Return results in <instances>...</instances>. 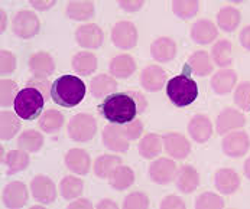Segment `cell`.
<instances>
[{"instance_id": "6da1fadb", "label": "cell", "mask_w": 250, "mask_h": 209, "mask_svg": "<svg viewBox=\"0 0 250 209\" xmlns=\"http://www.w3.org/2000/svg\"><path fill=\"white\" fill-rule=\"evenodd\" d=\"M147 105L141 93H114L99 105L102 115L111 124H126L135 120Z\"/></svg>"}, {"instance_id": "7a4b0ae2", "label": "cell", "mask_w": 250, "mask_h": 209, "mask_svg": "<svg viewBox=\"0 0 250 209\" xmlns=\"http://www.w3.org/2000/svg\"><path fill=\"white\" fill-rule=\"evenodd\" d=\"M84 95L85 84L74 75H62L52 82L51 98L61 107L72 108L83 101Z\"/></svg>"}, {"instance_id": "3957f363", "label": "cell", "mask_w": 250, "mask_h": 209, "mask_svg": "<svg viewBox=\"0 0 250 209\" xmlns=\"http://www.w3.org/2000/svg\"><path fill=\"white\" fill-rule=\"evenodd\" d=\"M191 67L189 64L184 65V72L174 76L167 84V94L172 104L177 107H187L192 104L198 97V85L191 78Z\"/></svg>"}, {"instance_id": "277c9868", "label": "cell", "mask_w": 250, "mask_h": 209, "mask_svg": "<svg viewBox=\"0 0 250 209\" xmlns=\"http://www.w3.org/2000/svg\"><path fill=\"white\" fill-rule=\"evenodd\" d=\"M45 104V97L41 91H38L34 87H25L21 90L16 95V100L13 103L15 113L22 120H35L41 115L42 108Z\"/></svg>"}, {"instance_id": "5b68a950", "label": "cell", "mask_w": 250, "mask_h": 209, "mask_svg": "<svg viewBox=\"0 0 250 209\" xmlns=\"http://www.w3.org/2000/svg\"><path fill=\"white\" fill-rule=\"evenodd\" d=\"M97 132V121L91 114L80 113L68 123V134L74 141L85 143L94 137Z\"/></svg>"}, {"instance_id": "8992f818", "label": "cell", "mask_w": 250, "mask_h": 209, "mask_svg": "<svg viewBox=\"0 0 250 209\" xmlns=\"http://www.w3.org/2000/svg\"><path fill=\"white\" fill-rule=\"evenodd\" d=\"M12 28L15 35L21 39H31L39 32L41 22L34 12L31 10H21L15 15Z\"/></svg>"}, {"instance_id": "52a82bcc", "label": "cell", "mask_w": 250, "mask_h": 209, "mask_svg": "<svg viewBox=\"0 0 250 209\" xmlns=\"http://www.w3.org/2000/svg\"><path fill=\"white\" fill-rule=\"evenodd\" d=\"M111 42L119 49H132L138 43V29L132 22L123 20L113 26Z\"/></svg>"}, {"instance_id": "ba28073f", "label": "cell", "mask_w": 250, "mask_h": 209, "mask_svg": "<svg viewBox=\"0 0 250 209\" xmlns=\"http://www.w3.org/2000/svg\"><path fill=\"white\" fill-rule=\"evenodd\" d=\"M31 192L36 202L52 204L57 199V188L54 182L43 174H38L31 182Z\"/></svg>"}, {"instance_id": "9c48e42d", "label": "cell", "mask_w": 250, "mask_h": 209, "mask_svg": "<svg viewBox=\"0 0 250 209\" xmlns=\"http://www.w3.org/2000/svg\"><path fill=\"white\" fill-rule=\"evenodd\" d=\"M223 152L230 157H242L248 153L250 139L246 132H233L223 139Z\"/></svg>"}, {"instance_id": "30bf717a", "label": "cell", "mask_w": 250, "mask_h": 209, "mask_svg": "<svg viewBox=\"0 0 250 209\" xmlns=\"http://www.w3.org/2000/svg\"><path fill=\"white\" fill-rule=\"evenodd\" d=\"M149 176L150 179L158 183V185H167L174 180L177 176V165L167 159V157H159L149 166Z\"/></svg>"}, {"instance_id": "8fae6325", "label": "cell", "mask_w": 250, "mask_h": 209, "mask_svg": "<svg viewBox=\"0 0 250 209\" xmlns=\"http://www.w3.org/2000/svg\"><path fill=\"white\" fill-rule=\"evenodd\" d=\"M245 123H246V118H245V115L239 110H236V108H226L217 117L215 129H217L218 134L224 136V134H227L229 132H231L234 129L243 127Z\"/></svg>"}, {"instance_id": "7c38bea8", "label": "cell", "mask_w": 250, "mask_h": 209, "mask_svg": "<svg viewBox=\"0 0 250 209\" xmlns=\"http://www.w3.org/2000/svg\"><path fill=\"white\" fill-rule=\"evenodd\" d=\"M3 204L10 209L22 208L28 202V189L22 182H10L1 192Z\"/></svg>"}, {"instance_id": "4fadbf2b", "label": "cell", "mask_w": 250, "mask_h": 209, "mask_svg": "<svg viewBox=\"0 0 250 209\" xmlns=\"http://www.w3.org/2000/svg\"><path fill=\"white\" fill-rule=\"evenodd\" d=\"M77 43L81 48H88V49H97L103 45V31L100 26L91 23V25H83L77 29L75 32Z\"/></svg>"}, {"instance_id": "5bb4252c", "label": "cell", "mask_w": 250, "mask_h": 209, "mask_svg": "<svg viewBox=\"0 0 250 209\" xmlns=\"http://www.w3.org/2000/svg\"><path fill=\"white\" fill-rule=\"evenodd\" d=\"M164 147L174 159H185L191 152V144L185 136L179 133H167L162 136Z\"/></svg>"}, {"instance_id": "9a60e30c", "label": "cell", "mask_w": 250, "mask_h": 209, "mask_svg": "<svg viewBox=\"0 0 250 209\" xmlns=\"http://www.w3.org/2000/svg\"><path fill=\"white\" fill-rule=\"evenodd\" d=\"M188 133L197 143H206L213 134V124L204 114H197L188 124Z\"/></svg>"}, {"instance_id": "2e32d148", "label": "cell", "mask_w": 250, "mask_h": 209, "mask_svg": "<svg viewBox=\"0 0 250 209\" xmlns=\"http://www.w3.org/2000/svg\"><path fill=\"white\" fill-rule=\"evenodd\" d=\"M150 55L158 62H169L177 55V45L171 38H158L150 45Z\"/></svg>"}, {"instance_id": "e0dca14e", "label": "cell", "mask_w": 250, "mask_h": 209, "mask_svg": "<svg viewBox=\"0 0 250 209\" xmlns=\"http://www.w3.org/2000/svg\"><path fill=\"white\" fill-rule=\"evenodd\" d=\"M103 143L104 146L113 150V152H120L125 153L129 149V140L123 134L120 126L117 124H108L103 130Z\"/></svg>"}, {"instance_id": "ac0fdd59", "label": "cell", "mask_w": 250, "mask_h": 209, "mask_svg": "<svg viewBox=\"0 0 250 209\" xmlns=\"http://www.w3.org/2000/svg\"><path fill=\"white\" fill-rule=\"evenodd\" d=\"M167 82V74L158 65H149L141 74V85L146 91H159Z\"/></svg>"}, {"instance_id": "d6986e66", "label": "cell", "mask_w": 250, "mask_h": 209, "mask_svg": "<svg viewBox=\"0 0 250 209\" xmlns=\"http://www.w3.org/2000/svg\"><path fill=\"white\" fill-rule=\"evenodd\" d=\"M214 185L218 192L224 195H231L240 186V176L233 169H220L215 172Z\"/></svg>"}, {"instance_id": "ffe728a7", "label": "cell", "mask_w": 250, "mask_h": 209, "mask_svg": "<svg viewBox=\"0 0 250 209\" xmlns=\"http://www.w3.org/2000/svg\"><path fill=\"white\" fill-rule=\"evenodd\" d=\"M29 68L36 78H46L55 71V62L48 52H36L29 58Z\"/></svg>"}, {"instance_id": "44dd1931", "label": "cell", "mask_w": 250, "mask_h": 209, "mask_svg": "<svg viewBox=\"0 0 250 209\" xmlns=\"http://www.w3.org/2000/svg\"><path fill=\"white\" fill-rule=\"evenodd\" d=\"M217 34L218 32H217L215 25L211 20H208V19H200L191 28V38H192V40L200 43V45L211 43L217 38Z\"/></svg>"}, {"instance_id": "7402d4cb", "label": "cell", "mask_w": 250, "mask_h": 209, "mask_svg": "<svg viewBox=\"0 0 250 209\" xmlns=\"http://www.w3.org/2000/svg\"><path fill=\"white\" fill-rule=\"evenodd\" d=\"M65 165L67 168L77 174H87L90 171V156L83 149H71L65 154Z\"/></svg>"}, {"instance_id": "603a6c76", "label": "cell", "mask_w": 250, "mask_h": 209, "mask_svg": "<svg viewBox=\"0 0 250 209\" xmlns=\"http://www.w3.org/2000/svg\"><path fill=\"white\" fill-rule=\"evenodd\" d=\"M177 188L182 193H192L200 185V174L192 166H182L177 173Z\"/></svg>"}, {"instance_id": "cb8c5ba5", "label": "cell", "mask_w": 250, "mask_h": 209, "mask_svg": "<svg viewBox=\"0 0 250 209\" xmlns=\"http://www.w3.org/2000/svg\"><path fill=\"white\" fill-rule=\"evenodd\" d=\"M237 82V75L231 70H221L215 72L211 78V88L214 90L215 94L224 95L229 94Z\"/></svg>"}, {"instance_id": "d4e9b609", "label": "cell", "mask_w": 250, "mask_h": 209, "mask_svg": "<svg viewBox=\"0 0 250 209\" xmlns=\"http://www.w3.org/2000/svg\"><path fill=\"white\" fill-rule=\"evenodd\" d=\"M116 88H117L116 79L106 74H100L94 76L90 82V91L96 98H102V97H107L110 94H114Z\"/></svg>"}, {"instance_id": "484cf974", "label": "cell", "mask_w": 250, "mask_h": 209, "mask_svg": "<svg viewBox=\"0 0 250 209\" xmlns=\"http://www.w3.org/2000/svg\"><path fill=\"white\" fill-rule=\"evenodd\" d=\"M135 70H136V62L127 54L117 55L110 62V72L116 78H129L135 72Z\"/></svg>"}, {"instance_id": "4316f807", "label": "cell", "mask_w": 250, "mask_h": 209, "mask_svg": "<svg viewBox=\"0 0 250 209\" xmlns=\"http://www.w3.org/2000/svg\"><path fill=\"white\" fill-rule=\"evenodd\" d=\"M240 20H242V15L233 6H227V7L220 9V12L217 15V25L224 32H233V31H236V28L239 26Z\"/></svg>"}, {"instance_id": "83f0119b", "label": "cell", "mask_w": 250, "mask_h": 209, "mask_svg": "<svg viewBox=\"0 0 250 209\" xmlns=\"http://www.w3.org/2000/svg\"><path fill=\"white\" fill-rule=\"evenodd\" d=\"M110 186L116 190H125L130 188L135 182V172L129 166H117L108 177Z\"/></svg>"}, {"instance_id": "f1b7e54d", "label": "cell", "mask_w": 250, "mask_h": 209, "mask_svg": "<svg viewBox=\"0 0 250 209\" xmlns=\"http://www.w3.org/2000/svg\"><path fill=\"white\" fill-rule=\"evenodd\" d=\"M72 68L77 71V74L83 76H88L97 70V58L88 51L78 52L72 58Z\"/></svg>"}, {"instance_id": "f546056e", "label": "cell", "mask_w": 250, "mask_h": 209, "mask_svg": "<svg viewBox=\"0 0 250 209\" xmlns=\"http://www.w3.org/2000/svg\"><path fill=\"white\" fill-rule=\"evenodd\" d=\"M192 72L198 76H207L213 72V62L206 51H197L189 57L188 61Z\"/></svg>"}, {"instance_id": "4dcf8cb0", "label": "cell", "mask_w": 250, "mask_h": 209, "mask_svg": "<svg viewBox=\"0 0 250 209\" xmlns=\"http://www.w3.org/2000/svg\"><path fill=\"white\" fill-rule=\"evenodd\" d=\"M122 165V159L114 154H103L96 159L94 162V173L100 179L110 177V174L114 172L117 166Z\"/></svg>"}, {"instance_id": "1f68e13d", "label": "cell", "mask_w": 250, "mask_h": 209, "mask_svg": "<svg viewBox=\"0 0 250 209\" xmlns=\"http://www.w3.org/2000/svg\"><path fill=\"white\" fill-rule=\"evenodd\" d=\"M41 129L48 134H55L64 126V115L58 110H48L39 118Z\"/></svg>"}, {"instance_id": "d6a6232c", "label": "cell", "mask_w": 250, "mask_h": 209, "mask_svg": "<svg viewBox=\"0 0 250 209\" xmlns=\"http://www.w3.org/2000/svg\"><path fill=\"white\" fill-rule=\"evenodd\" d=\"M7 165V174H15L29 166V154L25 150H10L4 159Z\"/></svg>"}, {"instance_id": "836d02e7", "label": "cell", "mask_w": 250, "mask_h": 209, "mask_svg": "<svg viewBox=\"0 0 250 209\" xmlns=\"http://www.w3.org/2000/svg\"><path fill=\"white\" fill-rule=\"evenodd\" d=\"M21 129V120L10 111H1L0 114V136L1 140H10Z\"/></svg>"}, {"instance_id": "e575fe53", "label": "cell", "mask_w": 250, "mask_h": 209, "mask_svg": "<svg viewBox=\"0 0 250 209\" xmlns=\"http://www.w3.org/2000/svg\"><path fill=\"white\" fill-rule=\"evenodd\" d=\"M231 54H233V45L230 40H218L211 48V57L215 65L224 68L231 64Z\"/></svg>"}, {"instance_id": "d590c367", "label": "cell", "mask_w": 250, "mask_h": 209, "mask_svg": "<svg viewBox=\"0 0 250 209\" xmlns=\"http://www.w3.org/2000/svg\"><path fill=\"white\" fill-rule=\"evenodd\" d=\"M83 189H84V182L75 176H65L60 183V192L62 198L68 201L80 198L83 193Z\"/></svg>"}, {"instance_id": "8d00e7d4", "label": "cell", "mask_w": 250, "mask_h": 209, "mask_svg": "<svg viewBox=\"0 0 250 209\" xmlns=\"http://www.w3.org/2000/svg\"><path fill=\"white\" fill-rule=\"evenodd\" d=\"M162 152V137L158 134H146L139 143V153L145 159H153Z\"/></svg>"}, {"instance_id": "74e56055", "label": "cell", "mask_w": 250, "mask_h": 209, "mask_svg": "<svg viewBox=\"0 0 250 209\" xmlns=\"http://www.w3.org/2000/svg\"><path fill=\"white\" fill-rule=\"evenodd\" d=\"M65 12L74 20H87L94 16V4L91 1H70Z\"/></svg>"}, {"instance_id": "f35d334b", "label": "cell", "mask_w": 250, "mask_h": 209, "mask_svg": "<svg viewBox=\"0 0 250 209\" xmlns=\"http://www.w3.org/2000/svg\"><path fill=\"white\" fill-rule=\"evenodd\" d=\"M18 146L21 150L25 152H31V153H36L39 152V149L43 146V137L39 132L36 130H26L23 132L19 140H18Z\"/></svg>"}, {"instance_id": "ab89813d", "label": "cell", "mask_w": 250, "mask_h": 209, "mask_svg": "<svg viewBox=\"0 0 250 209\" xmlns=\"http://www.w3.org/2000/svg\"><path fill=\"white\" fill-rule=\"evenodd\" d=\"M200 4L195 0H175L172 3L174 13L181 19H189L194 18L198 13Z\"/></svg>"}, {"instance_id": "60d3db41", "label": "cell", "mask_w": 250, "mask_h": 209, "mask_svg": "<svg viewBox=\"0 0 250 209\" xmlns=\"http://www.w3.org/2000/svg\"><path fill=\"white\" fill-rule=\"evenodd\" d=\"M18 85L12 79H1L0 81V104L1 107H9L15 103L18 95Z\"/></svg>"}, {"instance_id": "b9f144b4", "label": "cell", "mask_w": 250, "mask_h": 209, "mask_svg": "<svg viewBox=\"0 0 250 209\" xmlns=\"http://www.w3.org/2000/svg\"><path fill=\"white\" fill-rule=\"evenodd\" d=\"M224 207L223 198L213 192H204L197 198L195 208L197 209H221Z\"/></svg>"}, {"instance_id": "7bdbcfd3", "label": "cell", "mask_w": 250, "mask_h": 209, "mask_svg": "<svg viewBox=\"0 0 250 209\" xmlns=\"http://www.w3.org/2000/svg\"><path fill=\"white\" fill-rule=\"evenodd\" d=\"M234 103L245 111L250 110V82L239 84L234 91Z\"/></svg>"}, {"instance_id": "ee69618b", "label": "cell", "mask_w": 250, "mask_h": 209, "mask_svg": "<svg viewBox=\"0 0 250 209\" xmlns=\"http://www.w3.org/2000/svg\"><path fill=\"white\" fill-rule=\"evenodd\" d=\"M149 207V198L142 192H133L126 196L123 208L125 209H145Z\"/></svg>"}, {"instance_id": "f6af8a7d", "label": "cell", "mask_w": 250, "mask_h": 209, "mask_svg": "<svg viewBox=\"0 0 250 209\" xmlns=\"http://www.w3.org/2000/svg\"><path fill=\"white\" fill-rule=\"evenodd\" d=\"M120 129H122L123 134L126 136V139L130 141V140H136L141 137V134H142L143 132V124L141 120L135 118L133 121L120 126Z\"/></svg>"}, {"instance_id": "bcb514c9", "label": "cell", "mask_w": 250, "mask_h": 209, "mask_svg": "<svg viewBox=\"0 0 250 209\" xmlns=\"http://www.w3.org/2000/svg\"><path fill=\"white\" fill-rule=\"evenodd\" d=\"M16 68V58L10 51H1L0 54V72L1 75L12 74Z\"/></svg>"}, {"instance_id": "7dc6e473", "label": "cell", "mask_w": 250, "mask_h": 209, "mask_svg": "<svg viewBox=\"0 0 250 209\" xmlns=\"http://www.w3.org/2000/svg\"><path fill=\"white\" fill-rule=\"evenodd\" d=\"M26 87H34L36 88L38 91H41L42 93V95L45 97V100L51 95V84H49V81H46L45 78H36V79H31L28 84H26Z\"/></svg>"}, {"instance_id": "c3c4849f", "label": "cell", "mask_w": 250, "mask_h": 209, "mask_svg": "<svg viewBox=\"0 0 250 209\" xmlns=\"http://www.w3.org/2000/svg\"><path fill=\"white\" fill-rule=\"evenodd\" d=\"M161 208L162 209H184L185 208V204L184 201L175 196V195H171V196H167L162 204H161Z\"/></svg>"}, {"instance_id": "681fc988", "label": "cell", "mask_w": 250, "mask_h": 209, "mask_svg": "<svg viewBox=\"0 0 250 209\" xmlns=\"http://www.w3.org/2000/svg\"><path fill=\"white\" fill-rule=\"evenodd\" d=\"M119 6L127 12H135V10H139L143 6L142 0H136V1H132V0H123V1H119Z\"/></svg>"}, {"instance_id": "f907efd6", "label": "cell", "mask_w": 250, "mask_h": 209, "mask_svg": "<svg viewBox=\"0 0 250 209\" xmlns=\"http://www.w3.org/2000/svg\"><path fill=\"white\" fill-rule=\"evenodd\" d=\"M240 43L245 49L250 51V26H246L240 32Z\"/></svg>"}, {"instance_id": "816d5d0a", "label": "cell", "mask_w": 250, "mask_h": 209, "mask_svg": "<svg viewBox=\"0 0 250 209\" xmlns=\"http://www.w3.org/2000/svg\"><path fill=\"white\" fill-rule=\"evenodd\" d=\"M68 208L70 209H90L93 208V204L90 202V201H87V199H84V198H81V199H77L75 202H72L68 205Z\"/></svg>"}, {"instance_id": "f5cc1de1", "label": "cell", "mask_w": 250, "mask_h": 209, "mask_svg": "<svg viewBox=\"0 0 250 209\" xmlns=\"http://www.w3.org/2000/svg\"><path fill=\"white\" fill-rule=\"evenodd\" d=\"M32 6L35 7V9H39V10H45V9H49V7H52V6H55V1H32Z\"/></svg>"}, {"instance_id": "db71d44e", "label": "cell", "mask_w": 250, "mask_h": 209, "mask_svg": "<svg viewBox=\"0 0 250 209\" xmlns=\"http://www.w3.org/2000/svg\"><path fill=\"white\" fill-rule=\"evenodd\" d=\"M97 208H99V209H104V208L116 209V208H117V204H116V202H113V201H108V199H104V201L99 202Z\"/></svg>"}, {"instance_id": "11a10c76", "label": "cell", "mask_w": 250, "mask_h": 209, "mask_svg": "<svg viewBox=\"0 0 250 209\" xmlns=\"http://www.w3.org/2000/svg\"><path fill=\"white\" fill-rule=\"evenodd\" d=\"M245 174H246V177L250 180V157L245 162Z\"/></svg>"}]
</instances>
